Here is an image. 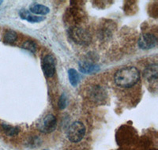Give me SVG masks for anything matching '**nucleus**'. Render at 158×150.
<instances>
[{
	"label": "nucleus",
	"mask_w": 158,
	"mask_h": 150,
	"mask_svg": "<svg viewBox=\"0 0 158 150\" xmlns=\"http://www.w3.org/2000/svg\"><path fill=\"white\" fill-rule=\"evenodd\" d=\"M68 77H69V81H70V83L71 84L72 86L76 87L78 84L79 81V73H77V71L73 68L70 69L68 70Z\"/></svg>",
	"instance_id": "14"
},
{
	"label": "nucleus",
	"mask_w": 158,
	"mask_h": 150,
	"mask_svg": "<svg viewBox=\"0 0 158 150\" xmlns=\"http://www.w3.org/2000/svg\"><path fill=\"white\" fill-rule=\"evenodd\" d=\"M1 128H2V131L7 136H10V137H14L15 135H18V134L20 131L19 127H13V126L8 125V124H2Z\"/></svg>",
	"instance_id": "12"
},
{
	"label": "nucleus",
	"mask_w": 158,
	"mask_h": 150,
	"mask_svg": "<svg viewBox=\"0 0 158 150\" xmlns=\"http://www.w3.org/2000/svg\"><path fill=\"white\" fill-rule=\"evenodd\" d=\"M2 2H3V1H2V0H0V5H1V4L2 3Z\"/></svg>",
	"instance_id": "17"
},
{
	"label": "nucleus",
	"mask_w": 158,
	"mask_h": 150,
	"mask_svg": "<svg viewBox=\"0 0 158 150\" xmlns=\"http://www.w3.org/2000/svg\"><path fill=\"white\" fill-rule=\"evenodd\" d=\"M157 64H151L148 66L144 72V76L149 82H156L157 81Z\"/></svg>",
	"instance_id": "8"
},
{
	"label": "nucleus",
	"mask_w": 158,
	"mask_h": 150,
	"mask_svg": "<svg viewBox=\"0 0 158 150\" xmlns=\"http://www.w3.org/2000/svg\"><path fill=\"white\" fill-rule=\"evenodd\" d=\"M42 70L47 77H52L56 73V61L52 55L45 56L42 61Z\"/></svg>",
	"instance_id": "4"
},
{
	"label": "nucleus",
	"mask_w": 158,
	"mask_h": 150,
	"mask_svg": "<svg viewBox=\"0 0 158 150\" xmlns=\"http://www.w3.org/2000/svg\"><path fill=\"white\" fill-rule=\"evenodd\" d=\"M22 48L25 49V50L29 51L32 53H35L36 49H37V45L35 42L32 41V40H27L22 44Z\"/></svg>",
	"instance_id": "15"
},
{
	"label": "nucleus",
	"mask_w": 158,
	"mask_h": 150,
	"mask_svg": "<svg viewBox=\"0 0 158 150\" xmlns=\"http://www.w3.org/2000/svg\"><path fill=\"white\" fill-rule=\"evenodd\" d=\"M29 12L37 15H46L50 12V9L44 5L32 3L29 6Z\"/></svg>",
	"instance_id": "10"
},
{
	"label": "nucleus",
	"mask_w": 158,
	"mask_h": 150,
	"mask_svg": "<svg viewBox=\"0 0 158 150\" xmlns=\"http://www.w3.org/2000/svg\"><path fill=\"white\" fill-rule=\"evenodd\" d=\"M70 36L75 41V43L79 44H87L90 41L89 34L84 29L79 28H74L70 29Z\"/></svg>",
	"instance_id": "3"
},
{
	"label": "nucleus",
	"mask_w": 158,
	"mask_h": 150,
	"mask_svg": "<svg viewBox=\"0 0 158 150\" xmlns=\"http://www.w3.org/2000/svg\"><path fill=\"white\" fill-rule=\"evenodd\" d=\"M18 38V34L15 31L9 29L5 32L3 36V42L5 44H11L15 43L17 40Z\"/></svg>",
	"instance_id": "13"
},
{
	"label": "nucleus",
	"mask_w": 158,
	"mask_h": 150,
	"mask_svg": "<svg viewBox=\"0 0 158 150\" xmlns=\"http://www.w3.org/2000/svg\"><path fill=\"white\" fill-rule=\"evenodd\" d=\"M100 67L98 65L95 63H90V62H86V61H81L79 63V70L83 73H97L99 71Z\"/></svg>",
	"instance_id": "7"
},
{
	"label": "nucleus",
	"mask_w": 158,
	"mask_h": 150,
	"mask_svg": "<svg viewBox=\"0 0 158 150\" xmlns=\"http://www.w3.org/2000/svg\"><path fill=\"white\" fill-rule=\"evenodd\" d=\"M85 131H86L85 127L81 122H74L67 130V138L71 142H79L84 138L85 134Z\"/></svg>",
	"instance_id": "2"
},
{
	"label": "nucleus",
	"mask_w": 158,
	"mask_h": 150,
	"mask_svg": "<svg viewBox=\"0 0 158 150\" xmlns=\"http://www.w3.org/2000/svg\"><path fill=\"white\" fill-rule=\"evenodd\" d=\"M157 43V39L153 34L145 33L138 40V47L143 50H148L155 48Z\"/></svg>",
	"instance_id": "5"
},
{
	"label": "nucleus",
	"mask_w": 158,
	"mask_h": 150,
	"mask_svg": "<svg viewBox=\"0 0 158 150\" xmlns=\"http://www.w3.org/2000/svg\"><path fill=\"white\" fill-rule=\"evenodd\" d=\"M140 80L139 70L135 66L123 67L115 73V83L121 88H131L136 85Z\"/></svg>",
	"instance_id": "1"
},
{
	"label": "nucleus",
	"mask_w": 158,
	"mask_h": 150,
	"mask_svg": "<svg viewBox=\"0 0 158 150\" xmlns=\"http://www.w3.org/2000/svg\"><path fill=\"white\" fill-rule=\"evenodd\" d=\"M57 125V120L53 115H48L44 118L42 123L39 126L40 131L46 134L52 133L56 130Z\"/></svg>",
	"instance_id": "6"
},
{
	"label": "nucleus",
	"mask_w": 158,
	"mask_h": 150,
	"mask_svg": "<svg viewBox=\"0 0 158 150\" xmlns=\"http://www.w3.org/2000/svg\"><path fill=\"white\" fill-rule=\"evenodd\" d=\"M105 93L103 88L97 85L91 90L90 92V97L91 99L94 101H101L102 100H104L105 98Z\"/></svg>",
	"instance_id": "11"
},
{
	"label": "nucleus",
	"mask_w": 158,
	"mask_h": 150,
	"mask_svg": "<svg viewBox=\"0 0 158 150\" xmlns=\"http://www.w3.org/2000/svg\"><path fill=\"white\" fill-rule=\"evenodd\" d=\"M19 15L22 19L26 20L29 22H32V23L42 22V21L44 20V17H38L36 16V15H31V13L27 10H21L19 11Z\"/></svg>",
	"instance_id": "9"
},
{
	"label": "nucleus",
	"mask_w": 158,
	"mask_h": 150,
	"mask_svg": "<svg viewBox=\"0 0 158 150\" xmlns=\"http://www.w3.org/2000/svg\"><path fill=\"white\" fill-rule=\"evenodd\" d=\"M67 104V99L66 95L63 93V94L61 95V97H59V107L60 110H63V109L66 108Z\"/></svg>",
	"instance_id": "16"
}]
</instances>
